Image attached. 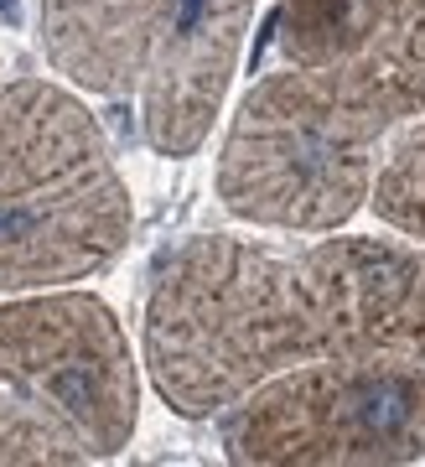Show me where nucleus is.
Instances as JSON below:
<instances>
[{"instance_id":"obj_1","label":"nucleus","mask_w":425,"mask_h":467,"mask_svg":"<svg viewBox=\"0 0 425 467\" xmlns=\"http://www.w3.org/2000/svg\"><path fill=\"white\" fill-rule=\"evenodd\" d=\"M425 353V250L322 239L275 250L202 234L156 260L146 368L177 416H223L295 364Z\"/></svg>"},{"instance_id":"obj_2","label":"nucleus","mask_w":425,"mask_h":467,"mask_svg":"<svg viewBox=\"0 0 425 467\" xmlns=\"http://www.w3.org/2000/svg\"><path fill=\"white\" fill-rule=\"evenodd\" d=\"M409 119L389 57H353L260 78L218 156V198L260 229L327 234L368 202L374 167Z\"/></svg>"},{"instance_id":"obj_3","label":"nucleus","mask_w":425,"mask_h":467,"mask_svg":"<svg viewBox=\"0 0 425 467\" xmlns=\"http://www.w3.org/2000/svg\"><path fill=\"white\" fill-rule=\"evenodd\" d=\"M130 192L78 94L0 88V296L83 281L130 244Z\"/></svg>"},{"instance_id":"obj_4","label":"nucleus","mask_w":425,"mask_h":467,"mask_svg":"<svg viewBox=\"0 0 425 467\" xmlns=\"http://www.w3.org/2000/svg\"><path fill=\"white\" fill-rule=\"evenodd\" d=\"M223 457L249 467H394L425 457V353L295 364L223 410Z\"/></svg>"},{"instance_id":"obj_5","label":"nucleus","mask_w":425,"mask_h":467,"mask_svg":"<svg viewBox=\"0 0 425 467\" xmlns=\"http://www.w3.org/2000/svg\"><path fill=\"white\" fill-rule=\"evenodd\" d=\"M0 384L63 420L94 457L130 447L140 416L130 343L115 312L83 291H42L0 306Z\"/></svg>"},{"instance_id":"obj_6","label":"nucleus","mask_w":425,"mask_h":467,"mask_svg":"<svg viewBox=\"0 0 425 467\" xmlns=\"http://www.w3.org/2000/svg\"><path fill=\"white\" fill-rule=\"evenodd\" d=\"M260 0H150L140 119L161 156H192L223 109Z\"/></svg>"},{"instance_id":"obj_7","label":"nucleus","mask_w":425,"mask_h":467,"mask_svg":"<svg viewBox=\"0 0 425 467\" xmlns=\"http://www.w3.org/2000/svg\"><path fill=\"white\" fill-rule=\"evenodd\" d=\"M150 0H36V42L78 88L125 99L146 67Z\"/></svg>"},{"instance_id":"obj_8","label":"nucleus","mask_w":425,"mask_h":467,"mask_svg":"<svg viewBox=\"0 0 425 467\" xmlns=\"http://www.w3.org/2000/svg\"><path fill=\"white\" fill-rule=\"evenodd\" d=\"M425 16V0H280L275 52L280 63L322 67L374 57Z\"/></svg>"},{"instance_id":"obj_9","label":"nucleus","mask_w":425,"mask_h":467,"mask_svg":"<svg viewBox=\"0 0 425 467\" xmlns=\"http://www.w3.org/2000/svg\"><path fill=\"white\" fill-rule=\"evenodd\" d=\"M368 208L389 229L425 239V115L405 119L384 140V156L374 167V187H368Z\"/></svg>"},{"instance_id":"obj_10","label":"nucleus","mask_w":425,"mask_h":467,"mask_svg":"<svg viewBox=\"0 0 425 467\" xmlns=\"http://www.w3.org/2000/svg\"><path fill=\"white\" fill-rule=\"evenodd\" d=\"M16 462L63 467V462H94V451L83 447L63 420H52L47 410L26 405L16 389L0 384V467Z\"/></svg>"},{"instance_id":"obj_11","label":"nucleus","mask_w":425,"mask_h":467,"mask_svg":"<svg viewBox=\"0 0 425 467\" xmlns=\"http://www.w3.org/2000/svg\"><path fill=\"white\" fill-rule=\"evenodd\" d=\"M384 57H389L394 88H399V99H405L409 119L425 115V16L415 21L399 42H389V47H384Z\"/></svg>"}]
</instances>
